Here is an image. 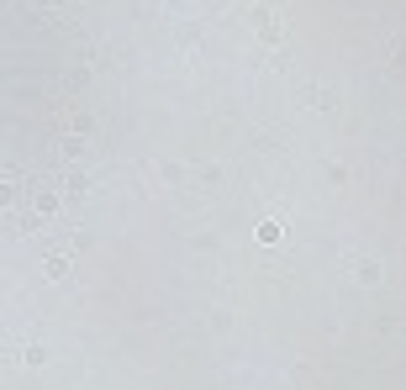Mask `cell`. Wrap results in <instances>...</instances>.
Wrapping results in <instances>:
<instances>
[{"label":"cell","instance_id":"1","mask_svg":"<svg viewBox=\"0 0 406 390\" xmlns=\"http://www.w3.org/2000/svg\"><path fill=\"white\" fill-rule=\"evenodd\" d=\"M280 232H285L280 222H264V227H259V237H264V243H280Z\"/></svg>","mask_w":406,"mask_h":390}]
</instances>
